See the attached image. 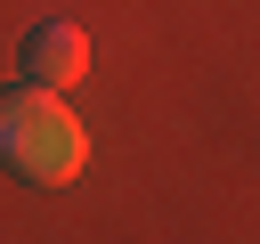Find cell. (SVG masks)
Masks as SVG:
<instances>
[{"label": "cell", "mask_w": 260, "mask_h": 244, "mask_svg": "<svg viewBox=\"0 0 260 244\" xmlns=\"http://www.w3.org/2000/svg\"><path fill=\"white\" fill-rule=\"evenodd\" d=\"M0 163L32 187H73L89 171V130L73 122V106L41 81L0 89Z\"/></svg>", "instance_id": "obj_1"}, {"label": "cell", "mask_w": 260, "mask_h": 244, "mask_svg": "<svg viewBox=\"0 0 260 244\" xmlns=\"http://www.w3.org/2000/svg\"><path fill=\"white\" fill-rule=\"evenodd\" d=\"M81 73H89V33H81V24L49 16V24L24 33V81H41V89H81Z\"/></svg>", "instance_id": "obj_2"}]
</instances>
